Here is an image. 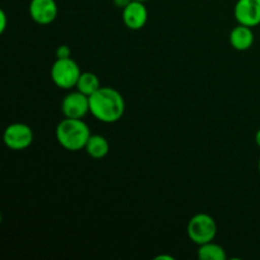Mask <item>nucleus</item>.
I'll return each mask as SVG.
<instances>
[{"label": "nucleus", "instance_id": "f257e3e1", "mask_svg": "<svg viewBox=\"0 0 260 260\" xmlns=\"http://www.w3.org/2000/svg\"><path fill=\"white\" fill-rule=\"evenodd\" d=\"M89 104L91 116L103 123L118 122L126 109L122 94L111 86H101V89L89 96Z\"/></svg>", "mask_w": 260, "mask_h": 260}, {"label": "nucleus", "instance_id": "f03ea898", "mask_svg": "<svg viewBox=\"0 0 260 260\" xmlns=\"http://www.w3.org/2000/svg\"><path fill=\"white\" fill-rule=\"evenodd\" d=\"M56 140L61 147L71 152L85 149V145L90 137L88 124L79 118H65L56 126Z\"/></svg>", "mask_w": 260, "mask_h": 260}, {"label": "nucleus", "instance_id": "7ed1b4c3", "mask_svg": "<svg viewBox=\"0 0 260 260\" xmlns=\"http://www.w3.org/2000/svg\"><path fill=\"white\" fill-rule=\"evenodd\" d=\"M187 235L196 245L210 243L217 235V223L212 216L207 213H197L189 220L187 225Z\"/></svg>", "mask_w": 260, "mask_h": 260}, {"label": "nucleus", "instance_id": "20e7f679", "mask_svg": "<svg viewBox=\"0 0 260 260\" xmlns=\"http://www.w3.org/2000/svg\"><path fill=\"white\" fill-rule=\"evenodd\" d=\"M81 75V70L78 62L69 58H56L51 68V80L57 88L69 90L75 88L79 78Z\"/></svg>", "mask_w": 260, "mask_h": 260}, {"label": "nucleus", "instance_id": "39448f33", "mask_svg": "<svg viewBox=\"0 0 260 260\" xmlns=\"http://www.w3.org/2000/svg\"><path fill=\"white\" fill-rule=\"evenodd\" d=\"M3 141L8 149L13 151H23L33 142V131L25 123H12L4 129Z\"/></svg>", "mask_w": 260, "mask_h": 260}, {"label": "nucleus", "instance_id": "423d86ee", "mask_svg": "<svg viewBox=\"0 0 260 260\" xmlns=\"http://www.w3.org/2000/svg\"><path fill=\"white\" fill-rule=\"evenodd\" d=\"M61 112L68 118L83 119L88 113H90L89 96L81 91H71L61 102Z\"/></svg>", "mask_w": 260, "mask_h": 260}, {"label": "nucleus", "instance_id": "0eeeda50", "mask_svg": "<svg viewBox=\"0 0 260 260\" xmlns=\"http://www.w3.org/2000/svg\"><path fill=\"white\" fill-rule=\"evenodd\" d=\"M238 24L256 27L260 24V0H238L234 7Z\"/></svg>", "mask_w": 260, "mask_h": 260}, {"label": "nucleus", "instance_id": "6e6552de", "mask_svg": "<svg viewBox=\"0 0 260 260\" xmlns=\"http://www.w3.org/2000/svg\"><path fill=\"white\" fill-rule=\"evenodd\" d=\"M149 12L144 2L132 0L126 8L122 9V20L131 30H140L146 25Z\"/></svg>", "mask_w": 260, "mask_h": 260}, {"label": "nucleus", "instance_id": "1a4fd4ad", "mask_svg": "<svg viewBox=\"0 0 260 260\" xmlns=\"http://www.w3.org/2000/svg\"><path fill=\"white\" fill-rule=\"evenodd\" d=\"M57 13L58 8L55 0H30L29 15L37 24H50L56 19Z\"/></svg>", "mask_w": 260, "mask_h": 260}, {"label": "nucleus", "instance_id": "9d476101", "mask_svg": "<svg viewBox=\"0 0 260 260\" xmlns=\"http://www.w3.org/2000/svg\"><path fill=\"white\" fill-rule=\"evenodd\" d=\"M229 41L234 50L246 51L253 46L254 43V32L253 28L244 24H238L231 29Z\"/></svg>", "mask_w": 260, "mask_h": 260}, {"label": "nucleus", "instance_id": "9b49d317", "mask_svg": "<svg viewBox=\"0 0 260 260\" xmlns=\"http://www.w3.org/2000/svg\"><path fill=\"white\" fill-rule=\"evenodd\" d=\"M84 150L90 157L95 160H101L108 155L109 142L102 135H90Z\"/></svg>", "mask_w": 260, "mask_h": 260}, {"label": "nucleus", "instance_id": "f8f14e48", "mask_svg": "<svg viewBox=\"0 0 260 260\" xmlns=\"http://www.w3.org/2000/svg\"><path fill=\"white\" fill-rule=\"evenodd\" d=\"M197 255L201 260H226L228 258L223 246L213 241L198 246Z\"/></svg>", "mask_w": 260, "mask_h": 260}, {"label": "nucleus", "instance_id": "ddd939ff", "mask_svg": "<svg viewBox=\"0 0 260 260\" xmlns=\"http://www.w3.org/2000/svg\"><path fill=\"white\" fill-rule=\"evenodd\" d=\"M101 81L99 78L94 73L90 71H85V73H81L80 78H79L78 84H76V90L81 91L85 95L90 96L95 93L98 89H101Z\"/></svg>", "mask_w": 260, "mask_h": 260}, {"label": "nucleus", "instance_id": "4468645a", "mask_svg": "<svg viewBox=\"0 0 260 260\" xmlns=\"http://www.w3.org/2000/svg\"><path fill=\"white\" fill-rule=\"evenodd\" d=\"M71 57V50L68 45H60L56 48V58Z\"/></svg>", "mask_w": 260, "mask_h": 260}, {"label": "nucleus", "instance_id": "2eb2a0df", "mask_svg": "<svg viewBox=\"0 0 260 260\" xmlns=\"http://www.w3.org/2000/svg\"><path fill=\"white\" fill-rule=\"evenodd\" d=\"M7 28V14L4 10H0V33H4Z\"/></svg>", "mask_w": 260, "mask_h": 260}, {"label": "nucleus", "instance_id": "dca6fc26", "mask_svg": "<svg viewBox=\"0 0 260 260\" xmlns=\"http://www.w3.org/2000/svg\"><path fill=\"white\" fill-rule=\"evenodd\" d=\"M131 2L132 0H113L114 5H116L117 8H119V9H123V8H126Z\"/></svg>", "mask_w": 260, "mask_h": 260}, {"label": "nucleus", "instance_id": "f3484780", "mask_svg": "<svg viewBox=\"0 0 260 260\" xmlns=\"http://www.w3.org/2000/svg\"><path fill=\"white\" fill-rule=\"evenodd\" d=\"M255 144L258 145V147L260 149V128L256 131V134H255Z\"/></svg>", "mask_w": 260, "mask_h": 260}, {"label": "nucleus", "instance_id": "a211bd4d", "mask_svg": "<svg viewBox=\"0 0 260 260\" xmlns=\"http://www.w3.org/2000/svg\"><path fill=\"white\" fill-rule=\"evenodd\" d=\"M160 259H168V260H174L173 256H167V255H161V256H157L156 260H160Z\"/></svg>", "mask_w": 260, "mask_h": 260}, {"label": "nucleus", "instance_id": "6ab92c4d", "mask_svg": "<svg viewBox=\"0 0 260 260\" xmlns=\"http://www.w3.org/2000/svg\"><path fill=\"white\" fill-rule=\"evenodd\" d=\"M258 170H259V174H260V159H259V162H258Z\"/></svg>", "mask_w": 260, "mask_h": 260}, {"label": "nucleus", "instance_id": "aec40b11", "mask_svg": "<svg viewBox=\"0 0 260 260\" xmlns=\"http://www.w3.org/2000/svg\"><path fill=\"white\" fill-rule=\"evenodd\" d=\"M137 2H144V3H146V2H149V0H137Z\"/></svg>", "mask_w": 260, "mask_h": 260}]
</instances>
